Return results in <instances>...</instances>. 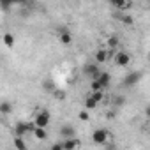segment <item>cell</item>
<instances>
[{"label": "cell", "instance_id": "obj_21", "mask_svg": "<svg viewBox=\"0 0 150 150\" xmlns=\"http://www.w3.org/2000/svg\"><path fill=\"white\" fill-rule=\"evenodd\" d=\"M13 4H14V0H0V9H2V11H9Z\"/></svg>", "mask_w": 150, "mask_h": 150}, {"label": "cell", "instance_id": "obj_19", "mask_svg": "<svg viewBox=\"0 0 150 150\" xmlns=\"http://www.w3.org/2000/svg\"><path fill=\"white\" fill-rule=\"evenodd\" d=\"M97 104H99V103H97V101H94V99H92L90 96H88V97L85 99V110H88V111L96 110V108H97Z\"/></svg>", "mask_w": 150, "mask_h": 150}, {"label": "cell", "instance_id": "obj_2", "mask_svg": "<svg viewBox=\"0 0 150 150\" xmlns=\"http://www.w3.org/2000/svg\"><path fill=\"white\" fill-rule=\"evenodd\" d=\"M108 138H110V131L104 129V127H99V129H96L92 132V141L96 145H104L108 141Z\"/></svg>", "mask_w": 150, "mask_h": 150}, {"label": "cell", "instance_id": "obj_8", "mask_svg": "<svg viewBox=\"0 0 150 150\" xmlns=\"http://www.w3.org/2000/svg\"><path fill=\"white\" fill-rule=\"evenodd\" d=\"M108 2L115 9H120V11H127V9L132 7V0H108Z\"/></svg>", "mask_w": 150, "mask_h": 150}, {"label": "cell", "instance_id": "obj_13", "mask_svg": "<svg viewBox=\"0 0 150 150\" xmlns=\"http://www.w3.org/2000/svg\"><path fill=\"white\" fill-rule=\"evenodd\" d=\"M2 42L11 50L13 46H14V42H16V37H14V34H11V32H6L4 35H2Z\"/></svg>", "mask_w": 150, "mask_h": 150}, {"label": "cell", "instance_id": "obj_17", "mask_svg": "<svg viewBox=\"0 0 150 150\" xmlns=\"http://www.w3.org/2000/svg\"><path fill=\"white\" fill-rule=\"evenodd\" d=\"M42 88H44L46 92H53L57 87H55L53 80H50V78H44V80H42Z\"/></svg>", "mask_w": 150, "mask_h": 150}, {"label": "cell", "instance_id": "obj_9", "mask_svg": "<svg viewBox=\"0 0 150 150\" xmlns=\"http://www.w3.org/2000/svg\"><path fill=\"white\" fill-rule=\"evenodd\" d=\"M58 134L62 138H72V136H76V129H74L71 124H65V125H62L58 129Z\"/></svg>", "mask_w": 150, "mask_h": 150}, {"label": "cell", "instance_id": "obj_27", "mask_svg": "<svg viewBox=\"0 0 150 150\" xmlns=\"http://www.w3.org/2000/svg\"><path fill=\"white\" fill-rule=\"evenodd\" d=\"M51 150H64V148H62V143H55V145H51Z\"/></svg>", "mask_w": 150, "mask_h": 150}, {"label": "cell", "instance_id": "obj_24", "mask_svg": "<svg viewBox=\"0 0 150 150\" xmlns=\"http://www.w3.org/2000/svg\"><path fill=\"white\" fill-rule=\"evenodd\" d=\"M78 118H80L81 122H88V118H90V115H88V110H81V111L78 113Z\"/></svg>", "mask_w": 150, "mask_h": 150}, {"label": "cell", "instance_id": "obj_26", "mask_svg": "<svg viewBox=\"0 0 150 150\" xmlns=\"http://www.w3.org/2000/svg\"><path fill=\"white\" fill-rule=\"evenodd\" d=\"M53 96H55L57 99H65V94H64L62 90H57V88L53 90Z\"/></svg>", "mask_w": 150, "mask_h": 150}, {"label": "cell", "instance_id": "obj_29", "mask_svg": "<svg viewBox=\"0 0 150 150\" xmlns=\"http://www.w3.org/2000/svg\"><path fill=\"white\" fill-rule=\"evenodd\" d=\"M113 117H115V113H113V111H108V113H106V118H113Z\"/></svg>", "mask_w": 150, "mask_h": 150}, {"label": "cell", "instance_id": "obj_22", "mask_svg": "<svg viewBox=\"0 0 150 150\" xmlns=\"http://www.w3.org/2000/svg\"><path fill=\"white\" fill-rule=\"evenodd\" d=\"M120 21H122L124 25H127V27H131V25L134 23L132 16H129V14H120Z\"/></svg>", "mask_w": 150, "mask_h": 150}, {"label": "cell", "instance_id": "obj_20", "mask_svg": "<svg viewBox=\"0 0 150 150\" xmlns=\"http://www.w3.org/2000/svg\"><path fill=\"white\" fill-rule=\"evenodd\" d=\"M118 37L117 35H110L108 37V50H117V46H118Z\"/></svg>", "mask_w": 150, "mask_h": 150}, {"label": "cell", "instance_id": "obj_3", "mask_svg": "<svg viewBox=\"0 0 150 150\" xmlns=\"http://www.w3.org/2000/svg\"><path fill=\"white\" fill-rule=\"evenodd\" d=\"M34 122H16L14 125V136H25L34 131Z\"/></svg>", "mask_w": 150, "mask_h": 150}, {"label": "cell", "instance_id": "obj_14", "mask_svg": "<svg viewBox=\"0 0 150 150\" xmlns=\"http://www.w3.org/2000/svg\"><path fill=\"white\" fill-rule=\"evenodd\" d=\"M32 134L39 139V141H44L46 138H48V132H46V127H34V131H32Z\"/></svg>", "mask_w": 150, "mask_h": 150}, {"label": "cell", "instance_id": "obj_4", "mask_svg": "<svg viewBox=\"0 0 150 150\" xmlns=\"http://www.w3.org/2000/svg\"><path fill=\"white\" fill-rule=\"evenodd\" d=\"M141 78H143V72L141 71H132V72H129L127 76L122 80V85L124 87H134Z\"/></svg>", "mask_w": 150, "mask_h": 150}, {"label": "cell", "instance_id": "obj_11", "mask_svg": "<svg viewBox=\"0 0 150 150\" xmlns=\"http://www.w3.org/2000/svg\"><path fill=\"white\" fill-rule=\"evenodd\" d=\"M58 41H60V44H64V46H69L71 42H72V34L69 32V30H62L60 34H58Z\"/></svg>", "mask_w": 150, "mask_h": 150}, {"label": "cell", "instance_id": "obj_10", "mask_svg": "<svg viewBox=\"0 0 150 150\" xmlns=\"http://www.w3.org/2000/svg\"><path fill=\"white\" fill-rule=\"evenodd\" d=\"M110 60V55H108V48H101L96 51V64H106Z\"/></svg>", "mask_w": 150, "mask_h": 150}, {"label": "cell", "instance_id": "obj_1", "mask_svg": "<svg viewBox=\"0 0 150 150\" xmlns=\"http://www.w3.org/2000/svg\"><path fill=\"white\" fill-rule=\"evenodd\" d=\"M34 125L35 127H48L50 125V122H51V113L48 111V110H39L37 113H35V117H34Z\"/></svg>", "mask_w": 150, "mask_h": 150}, {"label": "cell", "instance_id": "obj_12", "mask_svg": "<svg viewBox=\"0 0 150 150\" xmlns=\"http://www.w3.org/2000/svg\"><path fill=\"white\" fill-rule=\"evenodd\" d=\"M96 80L103 85V88H108L110 83H111V74H110V72H99V76H97Z\"/></svg>", "mask_w": 150, "mask_h": 150}, {"label": "cell", "instance_id": "obj_16", "mask_svg": "<svg viewBox=\"0 0 150 150\" xmlns=\"http://www.w3.org/2000/svg\"><path fill=\"white\" fill-rule=\"evenodd\" d=\"M13 145H14L18 150H25V148H27V141L23 139V136H14V139H13Z\"/></svg>", "mask_w": 150, "mask_h": 150}, {"label": "cell", "instance_id": "obj_7", "mask_svg": "<svg viewBox=\"0 0 150 150\" xmlns=\"http://www.w3.org/2000/svg\"><path fill=\"white\" fill-rule=\"evenodd\" d=\"M81 146V141L76 138V136H72V138H65L62 141V148L64 150H74V148H80Z\"/></svg>", "mask_w": 150, "mask_h": 150}, {"label": "cell", "instance_id": "obj_6", "mask_svg": "<svg viewBox=\"0 0 150 150\" xmlns=\"http://www.w3.org/2000/svg\"><path fill=\"white\" fill-rule=\"evenodd\" d=\"M113 58H115V64L120 65V67H125V65L131 64V55L127 51H115Z\"/></svg>", "mask_w": 150, "mask_h": 150}, {"label": "cell", "instance_id": "obj_15", "mask_svg": "<svg viewBox=\"0 0 150 150\" xmlns=\"http://www.w3.org/2000/svg\"><path fill=\"white\" fill-rule=\"evenodd\" d=\"M0 113L2 115H11L13 113V104L9 101H2L0 103Z\"/></svg>", "mask_w": 150, "mask_h": 150}, {"label": "cell", "instance_id": "obj_25", "mask_svg": "<svg viewBox=\"0 0 150 150\" xmlns=\"http://www.w3.org/2000/svg\"><path fill=\"white\" fill-rule=\"evenodd\" d=\"M124 103H125V97L117 96V97H115V101H113V108H118V106H122Z\"/></svg>", "mask_w": 150, "mask_h": 150}, {"label": "cell", "instance_id": "obj_23", "mask_svg": "<svg viewBox=\"0 0 150 150\" xmlns=\"http://www.w3.org/2000/svg\"><path fill=\"white\" fill-rule=\"evenodd\" d=\"M96 90H104V88L97 80H90V92H96Z\"/></svg>", "mask_w": 150, "mask_h": 150}, {"label": "cell", "instance_id": "obj_18", "mask_svg": "<svg viewBox=\"0 0 150 150\" xmlns=\"http://www.w3.org/2000/svg\"><path fill=\"white\" fill-rule=\"evenodd\" d=\"M94 101H97V103H103L104 101V90H96V92H90L88 94Z\"/></svg>", "mask_w": 150, "mask_h": 150}, {"label": "cell", "instance_id": "obj_5", "mask_svg": "<svg viewBox=\"0 0 150 150\" xmlns=\"http://www.w3.org/2000/svg\"><path fill=\"white\" fill-rule=\"evenodd\" d=\"M99 65L97 64H94V62H87L85 65H83V74L85 76H88L90 80H96L97 76H99Z\"/></svg>", "mask_w": 150, "mask_h": 150}, {"label": "cell", "instance_id": "obj_28", "mask_svg": "<svg viewBox=\"0 0 150 150\" xmlns=\"http://www.w3.org/2000/svg\"><path fill=\"white\" fill-rule=\"evenodd\" d=\"M27 2H32V0H14V4H27Z\"/></svg>", "mask_w": 150, "mask_h": 150}]
</instances>
